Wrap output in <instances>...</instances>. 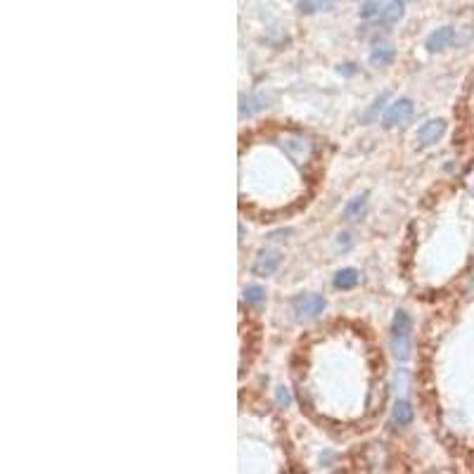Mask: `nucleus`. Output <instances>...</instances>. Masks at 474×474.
Here are the masks:
<instances>
[{
  "mask_svg": "<svg viewBox=\"0 0 474 474\" xmlns=\"http://www.w3.org/2000/svg\"><path fill=\"white\" fill-rule=\"evenodd\" d=\"M245 302L247 304H252V306H259V304H264L266 302V290L261 285H247L245 287Z\"/></svg>",
  "mask_w": 474,
  "mask_h": 474,
  "instance_id": "15",
  "label": "nucleus"
},
{
  "mask_svg": "<svg viewBox=\"0 0 474 474\" xmlns=\"http://www.w3.org/2000/svg\"><path fill=\"white\" fill-rule=\"evenodd\" d=\"M365 199H367V195L363 192L360 197H356V199H351V202L346 204V209H344V218H346V221H358L360 214L365 211Z\"/></svg>",
  "mask_w": 474,
  "mask_h": 474,
  "instance_id": "14",
  "label": "nucleus"
},
{
  "mask_svg": "<svg viewBox=\"0 0 474 474\" xmlns=\"http://www.w3.org/2000/svg\"><path fill=\"white\" fill-rule=\"evenodd\" d=\"M280 261H283L280 252H276V249H264V252H259V257H257L254 273H257V276H273V273L278 271Z\"/></svg>",
  "mask_w": 474,
  "mask_h": 474,
  "instance_id": "7",
  "label": "nucleus"
},
{
  "mask_svg": "<svg viewBox=\"0 0 474 474\" xmlns=\"http://www.w3.org/2000/svg\"><path fill=\"white\" fill-rule=\"evenodd\" d=\"M337 245H339L341 249H346L348 245H351V240H348V233H341L339 240H337Z\"/></svg>",
  "mask_w": 474,
  "mask_h": 474,
  "instance_id": "19",
  "label": "nucleus"
},
{
  "mask_svg": "<svg viewBox=\"0 0 474 474\" xmlns=\"http://www.w3.org/2000/svg\"><path fill=\"white\" fill-rule=\"evenodd\" d=\"M396 57V50L394 48H375L370 55V65L372 67H389Z\"/></svg>",
  "mask_w": 474,
  "mask_h": 474,
  "instance_id": "13",
  "label": "nucleus"
},
{
  "mask_svg": "<svg viewBox=\"0 0 474 474\" xmlns=\"http://www.w3.org/2000/svg\"><path fill=\"white\" fill-rule=\"evenodd\" d=\"M268 97L266 93H254V95H247L240 100V116H254L259 114L261 109L268 107Z\"/></svg>",
  "mask_w": 474,
  "mask_h": 474,
  "instance_id": "9",
  "label": "nucleus"
},
{
  "mask_svg": "<svg viewBox=\"0 0 474 474\" xmlns=\"http://www.w3.org/2000/svg\"><path fill=\"white\" fill-rule=\"evenodd\" d=\"M394 425H398V427H408L410 422H413V417H415V413H413V405H410L408 401H396V405H394Z\"/></svg>",
  "mask_w": 474,
  "mask_h": 474,
  "instance_id": "11",
  "label": "nucleus"
},
{
  "mask_svg": "<svg viewBox=\"0 0 474 474\" xmlns=\"http://www.w3.org/2000/svg\"><path fill=\"white\" fill-rule=\"evenodd\" d=\"M410 316L405 311H396L394 316V325H391V351L398 360H408L410 358Z\"/></svg>",
  "mask_w": 474,
  "mask_h": 474,
  "instance_id": "1",
  "label": "nucleus"
},
{
  "mask_svg": "<svg viewBox=\"0 0 474 474\" xmlns=\"http://www.w3.org/2000/svg\"><path fill=\"white\" fill-rule=\"evenodd\" d=\"M405 15V0H391L389 5H384L382 12H379L377 17V24L379 27H394L403 20Z\"/></svg>",
  "mask_w": 474,
  "mask_h": 474,
  "instance_id": "8",
  "label": "nucleus"
},
{
  "mask_svg": "<svg viewBox=\"0 0 474 474\" xmlns=\"http://www.w3.org/2000/svg\"><path fill=\"white\" fill-rule=\"evenodd\" d=\"M276 396H278V403L280 405H292V394H290V389H285V386H278V391H276Z\"/></svg>",
  "mask_w": 474,
  "mask_h": 474,
  "instance_id": "17",
  "label": "nucleus"
},
{
  "mask_svg": "<svg viewBox=\"0 0 474 474\" xmlns=\"http://www.w3.org/2000/svg\"><path fill=\"white\" fill-rule=\"evenodd\" d=\"M384 100H386V93H384V95H382V97H379V100H377V102H375V107H372V109H370V111H367V114H365V118H367V121H370V118H372V116H375V114H377V111H379V109H382Z\"/></svg>",
  "mask_w": 474,
  "mask_h": 474,
  "instance_id": "18",
  "label": "nucleus"
},
{
  "mask_svg": "<svg viewBox=\"0 0 474 474\" xmlns=\"http://www.w3.org/2000/svg\"><path fill=\"white\" fill-rule=\"evenodd\" d=\"M356 285H358V271H356V268H341V271H337L334 276L337 290H353Z\"/></svg>",
  "mask_w": 474,
  "mask_h": 474,
  "instance_id": "12",
  "label": "nucleus"
},
{
  "mask_svg": "<svg viewBox=\"0 0 474 474\" xmlns=\"http://www.w3.org/2000/svg\"><path fill=\"white\" fill-rule=\"evenodd\" d=\"M384 5L379 3V0H365L363 5H360L358 15L363 17V20H372V17H379V12H382Z\"/></svg>",
  "mask_w": 474,
  "mask_h": 474,
  "instance_id": "16",
  "label": "nucleus"
},
{
  "mask_svg": "<svg viewBox=\"0 0 474 474\" xmlns=\"http://www.w3.org/2000/svg\"><path fill=\"white\" fill-rule=\"evenodd\" d=\"M325 306H327V302L320 294H302L292 302V309H294L299 320H311V318H318L323 311H325Z\"/></svg>",
  "mask_w": 474,
  "mask_h": 474,
  "instance_id": "3",
  "label": "nucleus"
},
{
  "mask_svg": "<svg viewBox=\"0 0 474 474\" xmlns=\"http://www.w3.org/2000/svg\"><path fill=\"white\" fill-rule=\"evenodd\" d=\"M465 183H467V190H470V195L474 197V171L470 173V176H467Z\"/></svg>",
  "mask_w": 474,
  "mask_h": 474,
  "instance_id": "20",
  "label": "nucleus"
},
{
  "mask_svg": "<svg viewBox=\"0 0 474 474\" xmlns=\"http://www.w3.org/2000/svg\"><path fill=\"white\" fill-rule=\"evenodd\" d=\"M339 72H344V74H353V65H344V69H339Z\"/></svg>",
  "mask_w": 474,
  "mask_h": 474,
  "instance_id": "21",
  "label": "nucleus"
},
{
  "mask_svg": "<svg viewBox=\"0 0 474 474\" xmlns=\"http://www.w3.org/2000/svg\"><path fill=\"white\" fill-rule=\"evenodd\" d=\"M446 133V121L444 118H429V121L422 123L420 128H417V145L420 147H432L436 145L441 138H444Z\"/></svg>",
  "mask_w": 474,
  "mask_h": 474,
  "instance_id": "4",
  "label": "nucleus"
},
{
  "mask_svg": "<svg viewBox=\"0 0 474 474\" xmlns=\"http://www.w3.org/2000/svg\"><path fill=\"white\" fill-rule=\"evenodd\" d=\"M425 46L429 53H441V50L451 48V46H458V31H455L453 27H441L432 31V34L427 36Z\"/></svg>",
  "mask_w": 474,
  "mask_h": 474,
  "instance_id": "5",
  "label": "nucleus"
},
{
  "mask_svg": "<svg viewBox=\"0 0 474 474\" xmlns=\"http://www.w3.org/2000/svg\"><path fill=\"white\" fill-rule=\"evenodd\" d=\"M337 5V0H299V12L302 15H316V12H330Z\"/></svg>",
  "mask_w": 474,
  "mask_h": 474,
  "instance_id": "10",
  "label": "nucleus"
},
{
  "mask_svg": "<svg viewBox=\"0 0 474 474\" xmlns=\"http://www.w3.org/2000/svg\"><path fill=\"white\" fill-rule=\"evenodd\" d=\"M413 111H415V107H413V102H410L408 97L396 100V102H391L389 109L384 111L382 126L389 128V130L396 128V126H405V123L410 121V116H413Z\"/></svg>",
  "mask_w": 474,
  "mask_h": 474,
  "instance_id": "2",
  "label": "nucleus"
},
{
  "mask_svg": "<svg viewBox=\"0 0 474 474\" xmlns=\"http://www.w3.org/2000/svg\"><path fill=\"white\" fill-rule=\"evenodd\" d=\"M283 147H285L287 157L294 161V164H302V161L309 159L311 145L302 138V135H285V138H283Z\"/></svg>",
  "mask_w": 474,
  "mask_h": 474,
  "instance_id": "6",
  "label": "nucleus"
}]
</instances>
